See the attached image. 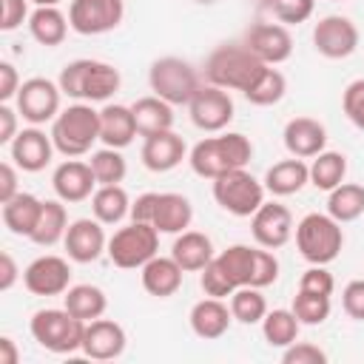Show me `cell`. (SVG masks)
<instances>
[{"label": "cell", "mask_w": 364, "mask_h": 364, "mask_svg": "<svg viewBox=\"0 0 364 364\" xmlns=\"http://www.w3.org/2000/svg\"><path fill=\"white\" fill-rule=\"evenodd\" d=\"M250 156H253V142L239 131H219L216 136L199 139L188 151L191 171L202 179H216L228 171L247 168Z\"/></svg>", "instance_id": "obj_1"}, {"label": "cell", "mask_w": 364, "mask_h": 364, "mask_svg": "<svg viewBox=\"0 0 364 364\" xmlns=\"http://www.w3.org/2000/svg\"><path fill=\"white\" fill-rule=\"evenodd\" d=\"M57 82H60V91L77 102H108L119 91L122 77L117 65L105 60L82 57V60L65 63Z\"/></svg>", "instance_id": "obj_2"}, {"label": "cell", "mask_w": 364, "mask_h": 364, "mask_svg": "<svg viewBox=\"0 0 364 364\" xmlns=\"http://www.w3.org/2000/svg\"><path fill=\"white\" fill-rule=\"evenodd\" d=\"M267 65L245 43H222L205 60V80L225 91H247Z\"/></svg>", "instance_id": "obj_3"}, {"label": "cell", "mask_w": 364, "mask_h": 364, "mask_svg": "<svg viewBox=\"0 0 364 364\" xmlns=\"http://www.w3.org/2000/svg\"><path fill=\"white\" fill-rule=\"evenodd\" d=\"M51 139L57 154L65 159L91 154L94 142H100V111L91 108V102H74L63 108L51 122Z\"/></svg>", "instance_id": "obj_4"}, {"label": "cell", "mask_w": 364, "mask_h": 364, "mask_svg": "<svg viewBox=\"0 0 364 364\" xmlns=\"http://www.w3.org/2000/svg\"><path fill=\"white\" fill-rule=\"evenodd\" d=\"M85 324L82 318L71 316L65 307H43L31 316L28 330L31 338L57 355H71L77 350H82V336H85Z\"/></svg>", "instance_id": "obj_5"}, {"label": "cell", "mask_w": 364, "mask_h": 364, "mask_svg": "<svg viewBox=\"0 0 364 364\" xmlns=\"http://www.w3.org/2000/svg\"><path fill=\"white\" fill-rule=\"evenodd\" d=\"M296 247L307 264H330L344 247V228L330 213H307L296 225Z\"/></svg>", "instance_id": "obj_6"}, {"label": "cell", "mask_w": 364, "mask_h": 364, "mask_svg": "<svg viewBox=\"0 0 364 364\" xmlns=\"http://www.w3.org/2000/svg\"><path fill=\"white\" fill-rule=\"evenodd\" d=\"M148 85L156 97L171 105H188L193 94L202 88V74L182 57H159L148 68Z\"/></svg>", "instance_id": "obj_7"}, {"label": "cell", "mask_w": 364, "mask_h": 364, "mask_svg": "<svg viewBox=\"0 0 364 364\" xmlns=\"http://www.w3.org/2000/svg\"><path fill=\"white\" fill-rule=\"evenodd\" d=\"M213 182V199L216 205L230 213V216H239V219H247L253 216L262 205H264V182H259L247 168H236V171H228Z\"/></svg>", "instance_id": "obj_8"}, {"label": "cell", "mask_w": 364, "mask_h": 364, "mask_svg": "<svg viewBox=\"0 0 364 364\" xmlns=\"http://www.w3.org/2000/svg\"><path fill=\"white\" fill-rule=\"evenodd\" d=\"M108 259L122 270H139L159 253V230L148 222H128L108 239Z\"/></svg>", "instance_id": "obj_9"}, {"label": "cell", "mask_w": 364, "mask_h": 364, "mask_svg": "<svg viewBox=\"0 0 364 364\" xmlns=\"http://www.w3.org/2000/svg\"><path fill=\"white\" fill-rule=\"evenodd\" d=\"M60 100H63L60 82H54L48 77H28V80H23V85L14 97V108L20 111V117L28 125H46V122H54V117L63 111Z\"/></svg>", "instance_id": "obj_10"}, {"label": "cell", "mask_w": 364, "mask_h": 364, "mask_svg": "<svg viewBox=\"0 0 364 364\" xmlns=\"http://www.w3.org/2000/svg\"><path fill=\"white\" fill-rule=\"evenodd\" d=\"M122 20H125V0H71L68 3L71 31L82 37L108 34Z\"/></svg>", "instance_id": "obj_11"}, {"label": "cell", "mask_w": 364, "mask_h": 364, "mask_svg": "<svg viewBox=\"0 0 364 364\" xmlns=\"http://www.w3.org/2000/svg\"><path fill=\"white\" fill-rule=\"evenodd\" d=\"M188 114H191V122L199 131L219 134V131H225L233 122L236 105H233V97L225 88L210 85V82H202V88L188 102Z\"/></svg>", "instance_id": "obj_12"}, {"label": "cell", "mask_w": 364, "mask_h": 364, "mask_svg": "<svg viewBox=\"0 0 364 364\" xmlns=\"http://www.w3.org/2000/svg\"><path fill=\"white\" fill-rule=\"evenodd\" d=\"M358 26L344 14H327L313 26V48L327 60H347L358 48Z\"/></svg>", "instance_id": "obj_13"}, {"label": "cell", "mask_w": 364, "mask_h": 364, "mask_svg": "<svg viewBox=\"0 0 364 364\" xmlns=\"http://www.w3.org/2000/svg\"><path fill=\"white\" fill-rule=\"evenodd\" d=\"M23 284L31 296H46V299L63 296L71 287V264H68V259L54 256V253L37 256L23 270Z\"/></svg>", "instance_id": "obj_14"}, {"label": "cell", "mask_w": 364, "mask_h": 364, "mask_svg": "<svg viewBox=\"0 0 364 364\" xmlns=\"http://www.w3.org/2000/svg\"><path fill=\"white\" fill-rule=\"evenodd\" d=\"M250 233H253V242L259 247H267V250L284 247L290 242V236L296 233L290 208L282 202H264L250 216Z\"/></svg>", "instance_id": "obj_15"}, {"label": "cell", "mask_w": 364, "mask_h": 364, "mask_svg": "<svg viewBox=\"0 0 364 364\" xmlns=\"http://www.w3.org/2000/svg\"><path fill=\"white\" fill-rule=\"evenodd\" d=\"M264 65H282L293 54V34L284 23H256L242 40Z\"/></svg>", "instance_id": "obj_16"}, {"label": "cell", "mask_w": 364, "mask_h": 364, "mask_svg": "<svg viewBox=\"0 0 364 364\" xmlns=\"http://www.w3.org/2000/svg\"><path fill=\"white\" fill-rule=\"evenodd\" d=\"M65 253L71 262L77 264H91L97 262L105 250H108V236H105V225L94 216H82V219H74L65 230Z\"/></svg>", "instance_id": "obj_17"}, {"label": "cell", "mask_w": 364, "mask_h": 364, "mask_svg": "<svg viewBox=\"0 0 364 364\" xmlns=\"http://www.w3.org/2000/svg\"><path fill=\"white\" fill-rule=\"evenodd\" d=\"M54 151H57V148H54L51 134L40 131V125L23 128V131L11 139V145H9L11 162H14L20 171H26V173H40V171L51 162Z\"/></svg>", "instance_id": "obj_18"}, {"label": "cell", "mask_w": 364, "mask_h": 364, "mask_svg": "<svg viewBox=\"0 0 364 364\" xmlns=\"http://www.w3.org/2000/svg\"><path fill=\"white\" fill-rule=\"evenodd\" d=\"M51 188L57 193V199H63L65 205H77L94 196L97 191V176L91 171L88 162L82 159H65L54 168L51 173Z\"/></svg>", "instance_id": "obj_19"}, {"label": "cell", "mask_w": 364, "mask_h": 364, "mask_svg": "<svg viewBox=\"0 0 364 364\" xmlns=\"http://www.w3.org/2000/svg\"><path fill=\"white\" fill-rule=\"evenodd\" d=\"M128 336L125 327L114 318H94L85 324V336H82V353L94 361H114L125 353Z\"/></svg>", "instance_id": "obj_20"}, {"label": "cell", "mask_w": 364, "mask_h": 364, "mask_svg": "<svg viewBox=\"0 0 364 364\" xmlns=\"http://www.w3.org/2000/svg\"><path fill=\"white\" fill-rule=\"evenodd\" d=\"M142 165L154 173H168L176 165H182V159H188V145L185 139L171 128V131H159L151 136H142Z\"/></svg>", "instance_id": "obj_21"}, {"label": "cell", "mask_w": 364, "mask_h": 364, "mask_svg": "<svg viewBox=\"0 0 364 364\" xmlns=\"http://www.w3.org/2000/svg\"><path fill=\"white\" fill-rule=\"evenodd\" d=\"M282 139H284V148L290 156L313 159L316 154H321L327 148V128L313 117H293V119H287Z\"/></svg>", "instance_id": "obj_22"}, {"label": "cell", "mask_w": 364, "mask_h": 364, "mask_svg": "<svg viewBox=\"0 0 364 364\" xmlns=\"http://www.w3.org/2000/svg\"><path fill=\"white\" fill-rule=\"evenodd\" d=\"M188 321H191V330H193L196 338H202V341H216V338H222V336L230 330L233 313H230V304H225V299L205 296V299H199V301L191 307Z\"/></svg>", "instance_id": "obj_23"}, {"label": "cell", "mask_w": 364, "mask_h": 364, "mask_svg": "<svg viewBox=\"0 0 364 364\" xmlns=\"http://www.w3.org/2000/svg\"><path fill=\"white\" fill-rule=\"evenodd\" d=\"M182 279H185V270L179 267V262L173 256H154L148 264L139 267V282H142V290L154 299H171L179 293L182 287Z\"/></svg>", "instance_id": "obj_24"}, {"label": "cell", "mask_w": 364, "mask_h": 364, "mask_svg": "<svg viewBox=\"0 0 364 364\" xmlns=\"http://www.w3.org/2000/svg\"><path fill=\"white\" fill-rule=\"evenodd\" d=\"M193 222V205L185 193H173V191H165V193H156L154 199V213H151V225L159 230V233H182L188 230Z\"/></svg>", "instance_id": "obj_25"}, {"label": "cell", "mask_w": 364, "mask_h": 364, "mask_svg": "<svg viewBox=\"0 0 364 364\" xmlns=\"http://www.w3.org/2000/svg\"><path fill=\"white\" fill-rule=\"evenodd\" d=\"M136 119L131 105H119V102H105L100 108V142L108 148H128L136 136Z\"/></svg>", "instance_id": "obj_26"}, {"label": "cell", "mask_w": 364, "mask_h": 364, "mask_svg": "<svg viewBox=\"0 0 364 364\" xmlns=\"http://www.w3.org/2000/svg\"><path fill=\"white\" fill-rule=\"evenodd\" d=\"M262 182H264V191L273 196H293L304 191V185H310V165L299 156L273 162Z\"/></svg>", "instance_id": "obj_27"}, {"label": "cell", "mask_w": 364, "mask_h": 364, "mask_svg": "<svg viewBox=\"0 0 364 364\" xmlns=\"http://www.w3.org/2000/svg\"><path fill=\"white\" fill-rule=\"evenodd\" d=\"M171 256L179 262V267L185 273H199L216 256V250H213V242H210L208 233L188 228V230L176 233V239L171 245Z\"/></svg>", "instance_id": "obj_28"}, {"label": "cell", "mask_w": 364, "mask_h": 364, "mask_svg": "<svg viewBox=\"0 0 364 364\" xmlns=\"http://www.w3.org/2000/svg\"><path fill=\"white\" fill-rule=\"evenodd\" d=\"M28 34L34 43L46 46V48H57L63 46V40L68 37V14H63L57 6H37L28 17Z\"/></svg>", "instance_id": "obj_29"}, {"label": "cell", "mask_w": 364, "mask_h": 364, "mask_svg": "<svg viewBox=\"0 0 364 364\" xmlns=\"http://www.w3.org/2000/svg\"><path fill=\"white\" fill-rule=\"evenodd\" d=\"M43 210V199H37L34 193L20 191L17 196H11L9 202H3V225L14 233V236H26L31 239L37 219Z\"/></svg>", "instance_id": "obj_30"}, {"label": "cell", "mask_w": 364, "mask_h": 364, "mask_svg": "<svg viewBox=\"0 0 364 364\" xmlns=\"http://www.w3.org/2000/svg\"><path fill=\"white\" fill-rule=\"evenodd\" d=\"M131 111H134L139 136H151V134H159V131H171V128H173V105L165 102V100L156 97V94L139 97V100L131 105Z\"/></svg>", "instance_id": "obj_31"}, {"label": "cell", "mask_w": 364, "mask_h": 364, "mask_svg": "<svg viewBox=\"0 0 364 364\" xmlns=\"http://www.w3.org/2000/svg\"><path fill=\"white\" fill-rule=\"evenodd\" d=\"M68 210H65V202L63 199H46L43 202V210H40V219H37V228L31 233V242L37 247H54L57 242L65 239V230H68Z\"/></svg>", "instance_id": "obj_32"}, {"label": "cell", "mask_w": 364, "mask_h": 364, "mask_svg": "<svg viewBox=\"0 0 364 364\" xmlns=\"http://www.w3.org/2000/svg\"><path fill=\"white\" fill-rule=\"evenodd\" d=\"M63 307L82 318V321H94L100 316H105L108 310V296L102 287L97 284H71L65 293H63Z\"/></svg>", "instance_id": "obj_33"}, {"label": "cell", "mask_w": 364, "mask_h": 364, "mask_svg": "<svg viewBox=\"0 0 364 364\" xmlns=\"http://www.w3.org/2000/svg\"><path fill=\"white\" fill-rule=\"evenodd\" d=\"M91 213L102 225H119L125 216H131V196L122 185H97L91 196Z\"/></svg>", "instance_id": "obj_34"}, {"label": "cell", "mask_w": 364, "mask_h": 364, "mask_svg": "<svg viewBox=\"0 0 364 364\" xmlns=\"http://www.w3.org/2000/svg\"><path fill=\"white\" fill-rule=\"evenodd\" d=\"M327 213L347 225L355 222L358 216H364V185L358 182H341L327 193Z\"/></svg>", "instance_id": "obj_35"}, {"label": "cell", "mask_w": 364, "mask_h": 364, "mask_svg": "<svg viewBox=\"0 0 364 364\" xmlns=\"http://www.w3.org/2000/svg\"><path fill=\"white\" fill-rule=\"evenodd\" d=\"M299 330H301V321L287 307L267 310V316L262 318V336H264V341L270 347H279V350L290 347L299 338Z\"/></svg>", "instance_id": "obj_36"}, {"label": "cell", "mask_w": 364, "mask_h": 364, "mask_svg": "<svg viewBox=\"0 0 364 364\" xmlns=\"http://www.w3.org/2000/svg\"><path fill=\"white\" fill-rule=\"evenodd\" d=\"M347 176V156L338 151H321L313 156L310 162V185L318 191H333L336 185H341Z\"/></svg>", "instance_id": "obj_37"}, {"label": "cell", "mask_w": 364, "mask_h": 364, "mask_svg": "<svg viewBox=\"0 0 364 364\" xmlns=\"http://www.w3.org/2000/svg\"><path fill=\"white\" fill-rule=\"evenodd\" d=\"M216 262L233 282V287H245L253 279V264H256V247L250 245H230L222 253H216Z\"/></svg>", "instance_id": "obj_38"}, {"label": "cell", "mask_w": 364, "mask_h": 364, "mask_svg": "<svg viewBox=\"0 0 364 364\" xmlns=\"http://www.w3.org/2000/svg\"><path fill=\"white\" fill-rule=\"evenodd\" d=\"M284 94H287V80H284V74H282L276 65H267V68L259 74V80L245 91V100H247L250 105L267 108V105L282 102Z\"/></svg>", "instance_id": "obj_39"}, {"label": "cell", "mask_w": 364, "mask_h": 364, "mask_svg": "<svg viewBox=\"0 0 364 364\" xmlns=\"http://www.w3.org/2000/svg\"><path fill=\"white\" fill-rule=\"evenodd\" d=\"M230 313L239 324H262V318L267 316V299L262 296V287H236L230 293Z\"/></svg>", "instance_id": "obj_40"}, {"label": "cell", "mask_w": 364, "mask_h": 364, "mask_svg": "<svg viewBox=\"0 0 364 364\" xmlns=\"http://www.w3.org/2000/svg\"><path fill=\"white\" fill-rule=\"evenodd\" d=\"M88 165L97 176V185H122L125 173H128V162L122 156L119 148H100L88 154Z\"/></svg>", "instance_id": "obj_41"}, {"label": "cell", "mask_w": 364, "mask_h": 364, "mask_svg": "<svg viewBox=\"0 0 364 364\" xmlns=\"http://www.w3.org/2000/svg\"><path fill=\"white\" fill-rule=\"evenodd\" d=\"M296 318L301 321V327H316V324H324L330 318V296H321V293H310V290H296L293 296V307Z\"/></svg>", "instance_id": "obj_42"}, {"label": "cell", "mask_w": 364, "mask_h": 364, "mask_svg": "<svg viewBox=\"0 0 364 364\" xmlns=\"http://www.w3.org/2000/svg\"><path fill=\"white\" fill-rule=\"evenodd\" d=\"M199 287L205 296H213V299H230V293L236 290L233 282L228 279V273L222 270V264L216 262V256L199 270Z\"/></svg>", "instance_id": "obj_43"}, {"label": "cell", "mask_w": 364, "mask_h": 364, "mask_svg": "<svg viewBox=\"0 0 364 364\" xmlns=\"http://www.w3.org/2000/svg\"><path fill=\"white\" fill-rule=\"evenodd\" d=\"M313 9H316V0H276L270 6L273 17L284 26H299L304 20L313 17Z\"/></svg>", "instance_id": "obj_44"}, {"label": "cell", "mask_w": 364, "mask_h": 364, "mask_svg": "<svg viewBox=\"0 0 364 364\" xmlns=\"http://www.w3.org/2000/svg\"><path fill=\"white\" fill-rule=\"evenodd\" d=\"M341 111L358 131H364V77L347 82L341 94Z\"/></svg>", "instance_id": "obj_45"}, {"label": "cell", "mask_w": 364, "mask_h": 364, "mask_svg": "<svg viewBox=\"0 0 364 364\" xmlns=\"http://www.w3.org/2000/svg\"><path fill=\"white\" fill-rule=\"evenodd\" d=\"M282 361L284 364H327V353L313 344V341H293L290 347L282 350Z\"/></svg>", "instance_id": "obj_46"}, {"label": "cell", "mask_w": 364, "mask_h": 364, "mask_svg": "<svg viewBox=\"0 0 364 364\" xmlns=\"http://www.w3.org/2000/svg\"><path fill=\"white\" fill-rule=\"evenodd\" d=\"M299 290H310V293H321V296H333L336 290V279L327 270V264H310L301 279H299Z\"/></svg>", "instance_id": "obj_47"}, {"label": "cell", "mask_w": 364, "mask_h": 364, "mask_svg": "<svg viewBox=\"0 0 364 364\" xmlns=\"http://www.w3.org/2000/svg\"><path fill=\"white\" fill-rule=\"evenodd\" d=\"M31 0H0V31H14L23 23H28Z\"/></svg>", "instance_id": "obj_48"}, {"label": "cell", "mask_w": 364, "mask_h": 364, "mask_svg": "<svg viewBox=\"0 0 364 364\" xmlns=\"http://www.w3.org/2000/svg\"><path fill=\"white\" fill-rule=\"evenodd\" d=\"M341 307L353 321H364V279H353L344 284Z\"/></svg>", "instance_id": "obj_49"}, {"label": "cell", "mask_w": 364, "mask_h": 364, "mask_svg": "<svg viewBox=\"0 0 364 364\" xmlns=\"http://www.w3.org/2000/svg\"><path fill=\"white\" fill-rule=\"evenodd\" d=\"M20 85H23V80H20L17 68L9 60H3L0 63V102H11L20 91Z\"/></svg>", "instance_id": "obj_50"}, {"label": "cell", "mask_w": 364, "mask_h": 364, "mask_svg": "<svg viewBox=\"0 0 364 364\" xmlns=\"http://www.w3.org/2000/svg\"><path fill=\"white\" fill-rule=\"evenodd\" d=\"M17 119H20V111L11 108L9 102H0V145H11V139L20 134L17 131Z\"/></svg>", "instance_id": "obj_51"}, {"label": "cell", "mask_w": 364, "mask_h": 364, "mask_svg": "<svg viewBox=\"0 0 364 364\" xmlns=\"http://www.w3.org/2000/svg\"><path fill=\"white\" fill-rule=\"evenodd\" d=\"M17 193H20V188H17V165L11 159H6V162H0V205L9 202Z\"/></svg>", "instance_id": "obj_52"}, {"label": "cell", "mask_w": 364, "mask_h": 364, "mask_svg": "<svg viewBox=\"0 0 364 364\" xmlns=\"http://www.w3.org/2000/svg\"><path fill=\"white\" fill-rule=\"evenodd\" d=\"M17 279H20V267H17L14 256H11L9 250H3V253H0V290L9 293Z\"/></svg>", "instance_id": "obj_53"}, {"label": "cell", "mask_w": 364, "mask_h": 364, "mask_svg": "<svg viewBox=\"0 0 364 364\" xmlns=\"http://www.w3.org/2000/svg\"><path fill=\"white\" fill-rule=\"evenodd\" d=\"M20 361V353H17V344L11 336H0V364H17Z\"/></svg>", "instance_id": "obj_54"}, {"label": "cell", "mask_w": 364, "mask_h": 364, "mask_svg": "<svg viewBox=\"0 0 364 364\" xmlns=\"http://www.w3.org/2000/svg\"><path fill=\"white\" fill-rule=\"evenodd\" d=\"M34 6H60L63 0H31Z\"/></svg>", "instance_id": "obj_55"}, {"label": "cell", "mask_w": 364, "mask_h": 364, "mask_svg": "<svg viewBox=\"0 0 364 364\" xmlns=\"http://www.w3.org/2000/svg\"><path fill=\"white\" fill-rule=\"evenodd\" d=\"M193 3H199V6H213V3H219V0H193Z\"/></svg>", "instance_id": "obj_56"}, {"label": "cell", "mask_w": 364, "mask_h": 364, "mask_svg": "<svg viewBox=\"0 0 364 364\" xmlns=\"http://www.w3.org/2000/svg\"><path fill=\"white\" fill-rule=\"evenodd\" d=\"M259 3H262V6H267V9H270V6H273V3H276V0H259Z\"/></svg>", "instance_id": "obj_57"}]
</instances>
